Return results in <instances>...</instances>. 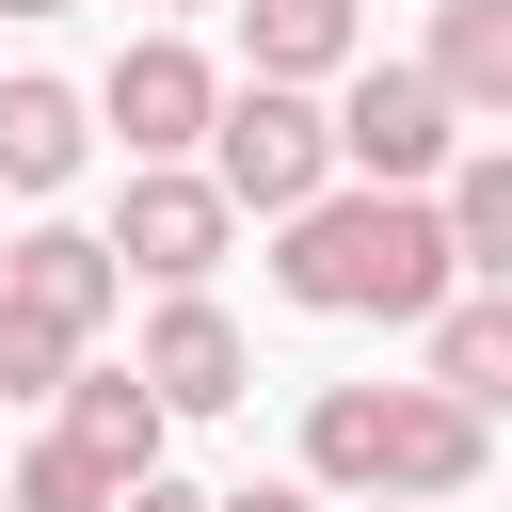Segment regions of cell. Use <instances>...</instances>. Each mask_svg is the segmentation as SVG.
<instances>
[{
    "instance_id": "4",
    "label": "cell",
    "mask_w": 512,
    "mask_h": 512,
    "mask_svg": "<svg viewBox=\"0 0 512 512\" xmlns=\"http://www.w3.org/2000/svg\"><path fill=\"white\" fill-rule=\"evenodd\" d=\"M320 128H336V176H352V192H432L448 144H464V112H448L416 64H336Z\"/></svg>"
},
{
    "instance_id": "20",
    "label": "cell",
    "mask_w": 512,
    "mask_h": 512,
    "mask_svg": "<svg viewBox=\"0 0 512 512\" xmlns=\"http://www.w3.org/2000/svg\"><path fill=\"white\" fill-rule=\"evenodd\" d=\"M368 512H416V496H368Z\"/></svg>"
},
{
    "instance_id": "8",
    "label": "cell",
    "mask_w": 512,
    "mask_h": 512,
    "mask_svg": "<svg viewBox=\"0 0 512 512\" xmlns=\"http://www.w3.org/2000/svg\"><path fill=\"white\" fill-rule=\"evenodd\" d=\"M112 288H128V272H112V240H96V224H32V240H0V304H16V320H48V336H80V352H96Z\"/></svg>"
},
{
    "instance_id": "3",
    "label": "cell",
    "mask_w": 512,
    "mask_h": 512,
    "mask_svg": "<svg viewBox=\"0 0 512 512\" xmlns=\"http://www.w3.org/2000/svg\"><path fill=\"white\" fill-rule=\"evenodd\" d=\"M208 192L256 208V224H288L304 192H336V128H320V96H288V80H224V112H208Z\"/></svg>"
},
{
    "instance_id": "15",
    "label": "cell",
    "mask_w": 512,
    "mask_h": 512,
    "mask_svg": "<svg viewBox=\"0 0 512 512\" xmlns=\"http://www.w3.org/2000/svg\"><path fill=\"white\" fill-rule=\"evenodd\" d=\"M112 496H128V480H96L64 432H32V448L0 464V512H112Z\"/></svg>"
},
{
    "instance_id": "18",
    "label": "cell",
    "mask_w": 512,
    "mask_h": 512,
    "mask_svg": "<svg viewBox=\"0 0 512 512\" xmlns=\"http://www.w3.org/2000/svg\"><path fill=\"white\" fill-rule=\"evenodd\" d=\"M112 512H208V496H192V480H128Z\"/></svg>"
},
{
    "instance_id": "14",
    "label": "cell",
    "mask_w": 512,
    "mask_h": 512,
    "mask_svg": "<svg viewBox=\"0 0 512 512\" xmlns=\"http://www.w3.org/2000/svg\"><path fill=\"white\" fill-rule=\"evenodd\" d=\"M80 144H96V112L64 80H0V192H64Z\"/></svg>"
},
{
    "instance_id": "11",
    "label": "cell",
    "mask_w": 512,
    "mask_h": 512,
    "mask_svg": "<svg viewBox=\"0 0 512 512\" xmlns=\"http://www.w3.org/2000/svg\"><path fill=\"white\" fill-rule=\"evenodd\" d=\"M432 224H448V272L464 288H512V144H448Z\"/></svg>"
},
{
    "instance_id": "19",
    "label": "cell",
    "mask_w": 512,
    "mask_h": 512,
    "mask_svg": "<svg viewBox=\"0 0 512 512\" xmlns=\"http://www.w3.org/2000/svg\"><path fill=\"white\" fill-rule=\"evenodd\" d=\"M0 16H64V0H0Z\"/></svg>"
},
{
    "instance_id": "5",
    "label": "cell",
    "mask_w": 512,
    "mask_h": 512,
    "mask_svg": "<svg viewBox=\"0 0 512 512\" xmlns=\"http://www.w3.org/2000/svg\"><path fill=\"white\" fill-rule=\"evenodd\" d=\"M96 240H112V272H144V288H208L224 240H240V208H224L192 160H128V208H112Z\"/></svg>"
},
{
    "instance_id": "17",
    "label": "cell",
    "mask_w": 512,
    "mask_h": 512,
    "mask_svg": "<svg viewBox=\"0 0 512 512\" xmlns=\"http://www.w3.org/2000/svg\"><path fill=\"white\" fill-rule=\"evenodd\" d=\"M208 512H320L304 480H240V496H208Z\"/></svg>"
},
{
    "instance_id": "7",
    "label": "cell",
    "mask_w": 512,
    "mask_h": 512,
    "mask_svg": "<svg viewBox=\"0 0 512 512\" xmlns=\"http://www.w3.org/2000/svg\"><path fill=\"white\" fill-rule=\"evenodd\" d=\"M128 384H144L160 416H224V400L256 384V352H240V320H224L208 288H160V320H144V352H128Z\"/></svg>"
},
{
    "instance_id": "12",
    "label": "cell",
    "mask_w": 512,
    "mask_h": 512,
    "mask_svg": "<svg viewBox=\"0 0 512 512\" xmlns=\"http://www.w3.org/2000/svg\"><path fill=\"white\" fill-rule=\"evenodd\" d=\"M432 400H464V416L512 400V288H448L432 304Z\"/></svg>"
},
{
    "instance_id": "1",
    "label": "cell",
    "mask_w": 512,
    "mask_h": 512,
    "mask_svg": "<svg viewBox=\"0 0 512 512\" xmlns=\"http://www.w3.org/2000/svg\"><path fill=\"white\" fill-rule=\"evenodd\" d=\"M272 288L304 304V320H432L464 272H448V224H432V192H304L288 208V240H272Z\"/></svg>"
},
{
    "instance_id": "16",
    "label": "cell",
    "mask_w": 512,
    "mask_h": 512,
    "mask_svg": "<svg viewBox=\"0 0 512 512\" xmlns=\"http://www.w3.org/2000/svg\"><path fill=\"white\" fill-rule=\"evenodd\" d=\"M64 368H80V336H48V320H16V304H0V400H48Z\"/></svg>"
},
{
    "instance_id": "10",
    "label": "cell",
    "mask_w": 512,
    "mask_h": 512,
    "mask_svg": "<svg viewBox=\"0 0 512 512\" xmlns=\"http://www.w3.org/2000/svg\"><path fill=\"white\" fill-rule=\"evenodd\" d=\"M416 80L464 112V128H512V0H432V48Z\"/></svg>"
},
{
    "instance_id": "6",
    "label": "cell",
    "mask_w": 512,
    "mask_h": 512,
    "mask_svg": "<svg viewBox=\"0 0 512 512\" xmlns=\"http://www.w3.org/2000/svg\"><path fill=\"white\" fill-rule=\"evenodd\" d=\"M80 112H112V144H128V160H192V144H208V112H224V64H208L192 32H144V48H112V80H96Z\"/></svg>"
},
{
    "instance_id": "13",
    "label": "cell",
    "mask_w": 512,
    "mask_h": 512,
    "mask_svg": "<svg viewBox=\"0 0 512 512\" xmlns=\"http://www.w3.org/2000/svg\"><path fill=\"white\" fill-rule=\"evenodd\" d=\"M240 64L288 80V96H320V80L368 64V48H352V0H240Z\"/></svg>"
},
{
    "instance_id": "9",
    "label": "cell",
    "mask_w": 512,
    "mask_h": 512,
    "mask_svg": "<svg viewBox=\"0 0 512 512\" xmlns=\"http://www.w3.org/2000/svg\"><path fill=\"white\" fill-rule=\"evenodd\" d=\"M48 432H64L96 480H160V432H176V416H160L128 368H64V384H48Z\"/></svg>"
},
{
    "instance_id": "2",
    "label": "cell",
    "mask_w": 512,
    "mask_h": 512,
    "mask_svg": "<svg viewBox=\"0 0 512 512\" xmlns=\"http://www.w3.org/2000/svg\"><path fill=\"white\" fill-rule=\"evenodd\" d=\"M480 464H496V416H464L432 384H320L304 400V496H416V512H448Z\"/></svg>"
}]
</instances>
